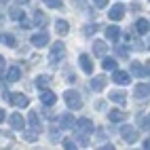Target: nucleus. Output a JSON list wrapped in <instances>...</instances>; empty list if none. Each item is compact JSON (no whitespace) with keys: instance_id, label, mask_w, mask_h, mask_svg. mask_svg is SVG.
<instances>
[{"instance_id":"20e7f679","label":"nucleus","mask_w":150,"mask_h":150,"mask_svg":"<svg viewBox=\"0 0 150 150\" xmlns=\"http://www.w3.org/2000/svg\"><path fill=\"white\" fill-rule=\"evenodd\" d=\"M137 135H139V129H135L133 125H123L121 127V137L125 139L127 144H135Z\"/></svg>"},{"instance_id":"f3484780","label":"nucleus","mask_w":150,"mask_h":150,"mask_svg":"<svg viewBox=\"0 0 150 150\" xmlns=\"http://www.w3.org/2000/svg\"><path fill=\"white\" fill-rule=\"evenodd\" d=\"M55 32H57L59 36L70 34V23L66 21V19H57V21H55Z\"/></svg>"},{"instance_id":"7c9ffc66","label":"nucleus","mask_w":150,"mask_h":150,"mask_svg":"<svg viewBox=\"0 0 150 150\" xmlns=\"http://www.w3.org/2000/svg\"><path fill=\"white\" fill-rule=\"evenodd\" d=\"M34 21L42 28V25H47V17H45L42 13H38V11H36V13H34Z\"/></svg>"},{"instance_id":"f8f14e48","label":"nucleus","mask_w":150,"mask_h":150,"mask_svg":"<svg viewBox=\"0 0 150 150\" xmlns=\"http://www.w3.org/2000/svg\"><path fill=\"white\" fill-rule=\"evenodd\" d=\"M40 102L45 104V106H53L55 102H57V95L53 93V91H49V89H40Z\"/></svg>"},{"instance_id":"412c9836","label":"nucleus","mask_w":150,"mask_h":150,"mask_svg":"<svg viewBox=\"0 0 150 150\" xmlns=\"http://www.w3.org/2000/svg\"><path fill=\"white\" fill-rule=\"evenodd\" d=\"M106 51H108L106 40H95V42H93V53H95V55L104 57V55H106Z\"/></svg>"},{"instance_id":"423d86ee","label":"nucleus","mask_w":150,"mask_h":150,"mask_svg":"<svg viewBox=\"0 0 150 150\" xmlns=\"http://www.w3.org/2000/svg\"><path fill=\"white\" fill-rule=\"evenodd\" d=\"M112 81L116 83V85H129V83H131V74H129V72H125V70H112Z\"/></svg>"},{"instance_id":"7ed1b4c3","label":"nucleus","mask_w":150,"mask_h":150,"mask_svg":"<svg viewBox=\"0 0 150 150\" xmlns=\"http://www.w3.org/2000/svg\"><path fill=\"white\" fill-rule=\"evenodd\" d=\"M64 57H66V47H64V42L51 45V51H49V62L55 66V64H59V62H64Z\"/></svg>"},{"instance_id":"e433bc0d","label":"nucleus","mask_w":150,"mask_h":150,"mask_svg":"<svg viewBox=\"0 0 150 150\" xmlns=\"http://www.w3.org/2000/svg\"><path fill=\"white\" fill-rule=\"evenodd\" d=\"M17 2H19V4H28V2H30V0H17Z\"/></svg>"},{"instance_id":"473e14b6","label":"nucleus","mask_w":150,"mask_h":150,"mask_svg":"<svg viewBox=\"0 0 150 150\" xmlns=\"http://www.w3.org/2000/svg\"><path fill=\"white\" fill-rule=\"evenodd\" d=\"M116 55L118 57H129V49L127 47H116Z\"/></svg>"},{"instance_id":"39448f33","label":"nucleus","mask_w":150,"mask_h":150,"mask_svg":"<svg viewBox=\"0 0 150 150\" xmlns=\"http://www.w3.org/2000/svg\"><path fill=\"white\" fill-rule=\"evenodd\" d=\"M30 42H32V47L36 49H42L49 45V32H45V30H40V32H36L32 38H30Z\"/></svg>"},{"instance_id":"2eb2a0df","label":"nucleus","mask_w":150,"mask_h":150,"mask_svg":"<svg viewBox=\"0 0 150 150\" xmlns=\"http://www.w3.org/2000/svg\"><path fill=\"white\" fill-rule=\"evenodd\" d=\"M89 87H91V91H102V89L106 87V76H93L91 83H89Z\"/></svg>"},{"instance_id":"9b49d317","label":"nucleus","mask_w":150,"mask_h":150,"mask_svg":"<svg viewBox=\"0 0 150 150\" xmlns=\"http://www.w3.org/2000/svg\"><path fill=\"white\" fill-rule=\"evenodd\" d=\"M8 123H11V127L15 129V131H21V129L25 127V121H23V116L19 112H13L11 116H8Z\"/></svg>"},{"instance_id":"72a5a7b5","label":"nucleus","mask_w":150,"mask_h":150,"mask_svg":"<svg viewBox=\"0 0 150 150\" xmlns=\"http://www.w3.org/2000/svg\"><path fill=\"white\" fill-rule=\"evenodd\" d=\"M64 148L72 150V148H76V142H74V139H64Z\"/></svg>"},{"instance_id":"f704fd0d","label":"nucleus","mask_w":150,"mask_h":150,"mask_svg":"<svg viewBox=\"0 0 150 150\" xmlns=\"http://www.w3.org/2000/svg\"><path fill=\"white\" fill-rule=\"evenodd\" d=\"M95 2V6H99V8H104L106 4H108V0H93Z\"/></svg>"},{"instance_id":"c9c22d12","label":"nucleus","mask_w":150,"mask_h":150,"mask_svg":"<svg viewBox=\"0 0 150 150\" xmlns=\"http://www.w3.org/2000/svg\"><path fill=\"white\" fill-rule=\"evenodd\" d=\"M142 148H146V150H150V137H148V139H144V144H142Z\"/></svg>"},{"instance_id":"2f4dec72","label":"nucleus","mask_w":150,"mask_h":150,"mask_svg":"<svg viewBox=\"0 0 150 150\" xmlns=\"http://www.w3.org/2000/svg\"><path fill=\"white\" fill-rule=\"evenodd\" d=\"M23 11H21V8H13V11H11V17L13 19H17V21H23Z\"/></svg>"},{"instance_id":"c85d7f7f","label":"nucleus","mask_w":150,"mask_h":150,"mask_svg":"<svg viewBox=\"0 0 150 150\" xmlns=\"http://www.w3.org/2000/svg\"><path fill=\"white\" fill-rule=\"evenodd\" d=\"M42 2H45L49 8H62V6H64V0H42Z\"/></svg>"},{"instance_id":"b1692460","label":"nucleus","mask_w":150,"mask_h":150,"mask_svg":"<svg viewBox=\"0 0 150 150\" xmlns=\"http://www.w3.org/2000/svg\"><path fill=\"white\" fill-rule=\"evenodd\" d=\"M49 85H51V76H47V74L36 76V89H47Z\"/></svg>"},{"instance_id":"4be33fe9","label":"nucleus","mask_w":150,"mask_h":150,"mask_svg":"<svg viewBox=\"0 0 150 150\" xmlns=\"http://www.w3.org/2000/svg\"><path fill=\"white\" fill-rule=\"evenodd\" d=\"M110 102H114V104H123L125 106V91H118V89H114V91H110Z\"/></svg>"},{"instance_id":"393cba45","label":"nucleus","mask_w":150,"mask_h":150,"mask_svg":"<svg viewBox=\"0 0 150 150\" xmlns=\"http://www.w3.org/2000/svg\"><path fill=\"white\" fill-rule=\"evenodd\" d=\"M59 123H62V129H72V127L76 125V121L72 118V114H64Z\"/></svg>"},{"instance_id":"aec40b11","label":"nucleus","mask_w":150,"mask_h":150,"mask_svg":"<svg viewBox=\"0 0 150 150\" xmlns=\"http://www.w3.org/2000/svg\"><path fill=\"white\" fill-rule=\"evenodd\" d=\"M131 74H133V76H137V78H144V76H148V70H146L142 64L133 62V64H131Z\"/></svg>"},{"instance_id":"c756f323","label":"nucleus","mask_w":150,"mask_h":150,"mask_svg":"<svg viewBox=\"0 0 150 150\" xmlns=\"http://www.w3.org/2000/svg\"><path fill=\"white\" fill-rule=\"evenodd\" d=\"M127 42H129V47L139 49V51H142V49H146V47H144V42H142V40H135V38H129V36H127Z\"/></svg>"},{"instance_id":"a211bd4d","label":"nucleus","mask_w":150,"mask_h":150,"mask_svg":"<svg viewBox=\"0 0 150 150\" xmlns=\"http://www.w3.org/2000/svg\"><path fill=\"white\" fill-rule=\"evenodd\" d=\"M137 127H139V131H148L150 129V112L137 114Z\"/></svg>"},{"instance_id":"bb28decb","label":"nucleus","mask_w":150,"mask_h":150,"mask_svg":"<svg viewBox=\"0 0 150 150\" xmlns=\"http://www.w3.org/2000/svg\"><path fill=\"white\" fill-rule=\"evenodd\" d=\"M97 28H99V25H95V23H87L85 30H83V34H85V36H93V34L97 32Z\"/></svg>"},{"instance_id":"a878e982","label":"nucleus","mask_w":150,"mask_h":150,"mask_svg":"<svg viewBox=\"0 0 150 150\" xmlns=\"http://www.w3.org/2000/svg\"><path fill=\"white\" fill-rule=\"evenodd\" d=\"M102 68L104 70H116V59L114 57H102Z\"/></svg>"},{"instance_id":"f257e3e1","label":"nucleus","mask_w":150,"mask_h":150,"mask_svg":"<svg viewBox=\"0 0 150 150\" xmlns=\"http://www.w3.org/2000/svg\"><path fill=\"white\" fill-rule=\"evenodd\" d=\"M74 133H76V137L81 139V142H87L89 135L93 133V121H89V118H78L76 125H74Z\"/></svg>"},{"instance_id":"dca6fc26","label":"nucleus","mask_w":150,"mask_h":150,"mask_svg":"<svg viewBox=\"0 0 150 150\" xmlns=\"http://www.w3.org/2000/svg\"><path fill=\"white\" fill-rule=\"evenodd\" d=\"M123 118H125V112H123L121 108H112V110L108 112V121H110V123H121Z\"/></svg>"},{"instance_id":"ddd939ff","label":"nucleus","mask_w":150,"mask_h":150,"mask_svg":"<svg viewBox=\"0 0 150 150\" xmlns=\"http://www.w3.org/2000/svg\"><path fill=\"white\" fill-rule=\"evenodd\" d=\"M125 11H127V8H125V4H114V6L108 11V17L112 19V21H118V19H123Z\"/></svg>"},{"instance_id":"6ab92c4d","label":"nucleus","mask_w":150,"mask_h":150,"mask_svg":"<svg viewBox=\"0 0 150 150\" xmlns=\"http://www.w3.org/2000/svg\"><path fill=\"white\" fill-rule=\"evenodd\" d=\"M6 83H17L19 78H21V70H19L17 66H13V68H8V72H6Z\"/></svg>"},{"instance_id":"9d476101","label":"nucleus","mask_w":150,"mask_h":150,"mask_svg":"<svg viewBox=\"0 0 150 150\" xmlns=\"http://www.w3.org/2000/svg\"><path fill=\"white\" fill-rule=\"evenodd\" d=\"M78 64H81V70L85 74H93V62H91V57H89L87 53H83L81 57H78Z\"/></svg>"},{"instance_id":"5701e85b","label":"nucleus","mask_w":150,"mask_h":150,"mask_svg":"<svg viewBox=\"0 0 150 150\" xmlns=\"http://www.w3.org/2000/svg\"><path fill=\"white\" fill-rule=\"evenodd\" d=\"M28 123H30V129H34V131H40V118H38L36 112H30Z\"/></svg>"},{"instance_id":"1a4fd4ad","label":"nucleus","mask_w":150,"mask_h":150,"mask_svg":"<svg viewBox=\"0 0 150 150\" xmlns=\"http://www.w3.org/2000/svg\"><path fill=\"white\" fill-rule=\"evenodd\" d=\"M133 95H135L137 99H146V97H150V85H148V83H139V85H135Z\"/></svg>"},{"instance_id":"6e6552de","label":"nucleus","mask_w":150,"mask_h":150,"mask_svg":"<svg viewBox=\"0 0 150 150\" xmlns=\"http://www.w3.org/2000/svg\"><path fill=\"white\" fill-rule=\"evenodd\" d=\"M104 34H106V40L116 42L118 38H121V28H118V25H106L104 28Z\"/></svg>"},{"instance_id":"f03ea898","label":"nucleus","mask_w":150,"mask_h":150,"mask_svg":"<svg viewBox=\"0 0 150 150\" xmlns=\"http://www.w3.org/2000/svg\"><path fill=\"white\" fill-rule=\"evenodd\" d=\"M64 99H66V106L72 108V110H81L83 108V97H81L78 91H74V89H68L64 93Z\"/></svg>"},{"instance_id":"4468645a","label":"nucleus","mask_w":150,"mask_h":150,"mask_svg":"<svg viewBox=\"0 0 150 150\" xmlns=\"http://www.w3.org/2000/svg\"><path fill=\"white\" fill-rule=\"evenodd\" d=\"M135 34H139V36H142V34H146L148 32V30H150V21H148V19H144V17H139L137 19V21H135Z\"/></svg>"},{"instance_id":"cd10ccee","label":"nucleus","mask_w":150,"mask_h":150,"mask_svg":"<svg viewBox=\"0 0 150 150\" xmlns=\"http://www.w3.org/2000/svg\"><path fill=\"white\" fill-rule=\"evenodd\" d=\"M15 36L13 34H2V45H6V47H15Z\"/></svg>"},{"instance_id":"0eeeda50","label":"nucleus","mask_w":150,"mask_h":150,"mask_svg":"<svg viewBox=\"0 0 150 150\" xmlns=\"http://www.w3.org/2000/svg\"><path fill=\"white\" fill-rule=\"evenodd\" d=\"M8 99H11V104H13L15 108H25V106L30 104V97H28L25 93H11V95H8Z\"/></svg>"}]
</instances>
